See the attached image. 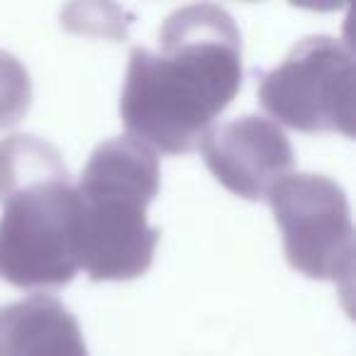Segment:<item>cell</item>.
<instances>
[{"label": "cell", "instance_id": "obj_2", "mask_svg": "<svg viewBox=\"0 0 356 356\" xmlns=\"http://www.w3.org/2000/svg\"><path fill=\"white\" fill-rule=\"evenodd\" d=\"M0 278L17 288L74 281L76 186L54 144L32 134L0 142Z\"/></svg>", "mask_w": 356, "mask_h": 356}, {"label": "cell", "instance_id": "obj_6", "mask_svg": "<svg viewBox=\"0 0 356 356\" xmlns=\"http://www.w3.org/2000/svg\"><path fill=\"white\" fill-rule=\"evenodd\" d=\"M203 159L213 176L234 195L261 200L293 168V147L286 132L273 120L244 115L200 139Z\"/></svg>", "mask_w": 356, "mask_h": 356}, {"label": "cell", "instance_id": "obj_4", "mask_svg": "<svg viewBox=\"0 0 356 356\" xmlns=\"http://www.w3.org/2000/svg\"><path fill=\"white\" fill-rule=\"evenodd\" d=\"M354 54L334 37L298 42L259 86V103L276 122L300 132L354 137Z\"/></svg>", "mask_w": 356, "mask_h": 356}, {"label": "cell", "instance_id": "obj_3", "mask_svg": "<svg viewBox=\"0 0 356 356\" xmlns=\"http://www.w3.org/2000/svg\"><path fill=\"white\" fill-rule=\"evenodd\" d=\"M161 176L154 149L134 137L98 144L76 186L74 254L93 281H132L149 271L159 229L147 225V205Z\"/></svg>", "mask_w": 356, "mask_h": 356}, {"label": "cell", "instance_id": "obj_5", "mask_svg": "<svg viewBox=\"0 0 356 356\" xmlns=\"http://www.w3.org/2000/svg\"><path fill=\"white\" fill-rule=\"evenodd\" d=\"M266 198L283 232L288 264L307 278L349 283L354 227L344 191L320 173H288Z\"/></svg>", "mask_w": 356, "mask_h": 356}, {"label": "cell", "instance_id": "obj_8", "mask_svg": "<svg viewBox=\"0 0 356 356\" xmlns=\"http://www.w3.org/2000/svg\"><path fill=\"white\" fill-rule=\"evenodd\" d=\"M32 103V81L20 59L0 49V129L17 124Z\"/></svg>", "mask_w": 356, "mask_h": 356}, {"label": "cell", "instance_id": "obj_7", "mask_svg": "<svg viewBox=\"0 0 356 356\" xmlns=\"http://www.w3.org/2000/svg\"><path fill=\"white\" fill-rule=\"evenodd\" d=\"M0 356H88V349L74 312L37 293L0 307Z\"/></svg>", "mask_w": 356, "mask_h": 356}, {"label": "cell", "instance_id": "obj_1", "mask_svg": "<svg viewBox=\"0 0 356 356\" xmlns=\"http://www.w3.org/2000/svg\"><path fill=\"white\" fill-rule=\"evenodd\" d=\"M161 49H132L120 115L129 137L188 154L242 88V35L220 6H186L159 32Z\"/></svg>", "mask_w": 356, "mask_h": 356}]
</instances>
